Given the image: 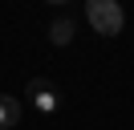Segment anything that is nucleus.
I'll return each instance as SVG.
<instances>
[{
  "label": "nucleus",
  "mask_w": 134,
  "mask_h": 130,
  "mask_svg": "<svg viewBox=\"0 0 134 130\" xmlns=\"http://www.w3.org/2000/svg\"><path fill=\"white\" fill-rule=\"evenodd\" d=\"M85 20L102 37H118L122 24H126V12H122L118 0H85Z\"/></svg>",
  "instance_id": "obj_1"
},
{
  "label": "nucleus",
  "mask_w": 134,
  "mask_h": 130,
  "mask_svg": "<svg viewBox=\"0 0 134 130\" xmlns=\"http://www.w3.org/2000/svg\"><path fill=\"white\" fill-rule=\"evenodd\" d=\"M25 98H29L41 114H57V110H61V94H57V85H53L49 77H29Z\"/></svg>",
  "instance_id": "obj_2"
},
{
  "label": "nucleus",
  "mask_w": 134,
  "mask_h": 130,
  "mask_svg": "<svg viewBox=\"0 0 134 130\" xmlns=\"http://www.w3.org/2000/svg\"><path fill=\"white\" fill-rule=\"evenodd\" d=\"M73 32H77V24H73V16H57V20L49 24V41L53 45H69V41H73Z\"/></svg>",
  "instance_id": "obj_3"
},
{
  "label": "nucleus",
  "mask_w": 134,
  "mask_h": 130,
  "mask_svg": "<svg viewBox=\"0 0 134 130\" xmlns=\"http://www.w3.org/2000/svg\"><path fill=\"white\" fill-rule=\"evenodd\" d=\"M20 122V98H0V130H12Z\"/></svg>",
  "instance_id": "obj_4"
},
{
  "label": "nucleus",
  "mask_w": 134,
  "mask_h": 130,
  "mask_svg": "<svg viewBox=\"0 0 134 130\" xmlns=\"http://www.w3.org/2000/svg\"><path fill=\"white\" fill-rule=\"evenodd\" d=\"M45 4H69V0H45Z\"/></svg>",
  "instance_id": "obj_5"
}]
</instances>
